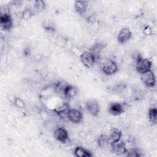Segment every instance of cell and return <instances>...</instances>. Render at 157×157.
I'll return each mask as SVG.
<instances>
[{
	"instance_id": "1",
	"label": "cell",
	"mask_w": 157,
	"mask_h": 157,
	"mask_svg": "<svg viewBox=\"0 0 157 157\" xmlns=\"http://www.w3.org/2000/svg\"><path fill=\"white\" fill-rule=\"evenodd\" d=\"M101 71L106 75H112L118 71V66L113 60L105 59L101 64Z\"/></svg>"
},
{
	"instance_id": "2",
	"label": "cell",
	"mask_w": 157,
	"mask_h": 157,
	"mask_svg": "<svg viewBox=\"0 0 157 157\" xmlns=\"http://www.w3.org/2000/svg\"><path fill=\"white\" fill-rule=\"evenodd\" d=\"M136 62V69L138 73L142 74L150 71L152 67V62L149 59L141 56Z\"/></svg>"
},
{
	"instance_id": "3",
	"label": "cell",
	"mask_w": 157,
	"mask_h": 157,
	"mask_svg": "<svg viewBox=\"0 0 157 157\" xmlns=\"http://www.w3.org/2000/svg\"><path fill=\"white\" fill-rule=\"evenodd\" d=\"M82 64L88 68L91 67L96 62L97 58L91 51H85L80 55Z\"/></svg>"
},
{
	"instance_id": "4",
	"label": "cell",
	"mask_w": 157,
	"mask_h": 157,
	"mask_svg": "<svg viewBox=\"0 0 157 157\" xmlns=\"http://www.w3.org/2000/svg\"><path fill=\"white\" fill-rule=\"evenodd\" d=\"M67 118L71 122L78 124L82 121L83 113L79 109L70 108L67 113Z\"/></svg>"
},
{
	"instance_id": "5",
	"label": "cell",
	"mask_w": 157,
	"mask_h": 157,
	"mask_svg": "<svg viewBox=\"0 0 157 157\" xmlns=\"http://www.w3.org/2000/svg\"><path fill=\"white\" fill-rule=\"evenodd\" d=\"M140 75L141 80L144 83V85L150 88H153L155 86L156 77L151 70L145 72Z\"/></svg>"
},
{
	"instance_id": "6",
	"label": "cell",
	"mask_w": 157,
	"mask_h": 157,
	"mask_svg": "<svg viewBox=\"0 0 157 157\" xmlns=\"http://www.w3.org/2000/svg\"><path fill=\"white\" fill-rule=\"evenodd\" d=\"M125 111V107L123 103L113 102L109 104L108 107V112L113 116H118Z\"/></svg>"
},
{
	"instance_id": "7",
	"label": "cell",
	"mask_w": 157,
	"mask_h": 157,
	"mask_svg": "<svg viewBox=\"0 0 157 157\" xmlns=\"http://www.w3.org/2000/svg\"><path fill=\"white\" fill-rule=\"evenodd\" d=\"M110 147L112 152L115 155L118 156L125 155L127 151V148L126 147L125 143L121 140L117 142L111 143Z\"/></svg>"
},
{
	"instance_id": "8",
	"label": "cell",
	"mask_w": 157,
	"mask_h": 157,
	"mask_svg": "<svg viewBox=\"0 0 157 157\" xmlns=\"http://www.w3.org/2000/svg\"><path fill=\"white\" fill-rule=\"evenodd\" d=\"M1 28L4 30H9L13 26V19L10 13H1L0 17Z\"/></svg>"
},
{
	"instance_id": "9",
	"label": "cell",
	"mask_w": 157,
	"mask_h": 157,
	"mask_svg": "<svg viewBox=\"0 0 157 157\" xmlns=\"http://www.w3.org/2000/svg\"><path fill=\"white\" fill-rule=\"evenodd\" d=\"M85 108L87 112L94 117L97 116L100 111L99 104L94 99L88 100L85 103Z\"/></svg>"
},
{
	"instance_id": "10",
	"label": "cell",
	"mask_w": 157,
	"mask_h": 157,
	"mask_svg": "<svg viewBox=\"0 0 157 157\" xmlns=\"http://www.w3.org/2000/svg\"><path fill=\"white\" fill-rule=\"evenodd\" d=\"M132 36L131 31L128 28H123L119 31L117 36V40L120 44H124L129 40Z\"/></svg>"
},
{
	"instance_id": "11",
	"label": "cell",
	"mask_w": 157,
	"mask_h": 157,
	"mask_svg": "<svg viewBox=\"0 0 157 157\" xmlns=\"http://www.w3.org/2000/svg\"><path fill=\"white\" fill-rule=\"evenodd\" d=\"M53 136L56 140L61 143L66 142L69 138L68 132L67 130L63 127H58L56 128L54 131Z\"/></svg>"
},
{
	"instance_id": "12",
	"label": "cell",
	"mask_w": 157,
	"mask_h": 157,
	"mask_svg": "<svg viewBox=\"0 0 157 157\" xmlns=\"http://www.w3.org/2000/svg\"><path fill=\"white\" fill-rule=\"evenodd\" d=\"M88 7V2L85 1H76L74 3V9L80 15H84Z\"/></svg>"
},
{
	"instance_id": "13",
	"label": "cell",
	"mask_w": 157,
	"mask_h": 157,
	"mask_svg": "<svg viewBox=\"0 0 157 157\" xmlns=\"http://www.w3.org/2000/svg\"><path fill=\"white\" fill-rule=\"evenodd\" d=\"M108 136H109L110 144L113 142H117L121 140L122 137V132L119 129L116 128H113L110 129L109 135Z\"/></svg>"
},
{
	"instance_id": "14",
	"label": "cell",
	"mask_w": 157,
	"mask_h": 157,
	"mask_svg": "<svg viewBox=\"0 0 157 157\" xmlns=\"http://www.w3.org/2000/svg\"><path fill=\"white\" fill-rule=\"evenodd\" d=\"M74 154L77 157H91L93 156L91 151L80 146L75 147L74 150Z\"/></svg>"
},
{
	"instance_id": "15",
	"label": "cell",
	"mask_w": 157,
	"mask_h": 157,
	"mask_svg": "<svg viewBox=\"0 0 157 157\" xmlns=\"http://www.w3.org/2000/svg\"><path fill=\"white\" fill-rule=\"evenodd\" d=\"M98 145L102 148L107 147L110 145V142L109 136L106 134H101L97 139Z\"/></svg>"
},
{
	"instance_id": "16",
	"label": "cell",
	"mask_w": 157,
	"mask_h": 157,
	"mask_svg": "<svg viewBox=\"0 0 157 157\" xmlns=\"http://www.w3.org/2000/svg\"><path fill=\"white\" fill-rule=\"evenodd\" d=\"M70 105L68 103L64 102L61 105H59L58 107H56L53 109V111L58 114V115H65L67 117V112L69 111L70 109Z\"/></svg>"
},
{
	"instance_id": "17",
	"label": "cell",
	"mask_w": 157,
	"mask_h": 157,
	"mask_svg": "<svg viewBox=\"0 0 157 157\" xmlns=\"http://www.w3.org/2000/svg\"><path fill=\"white\" fill-rule=\"evenodd\" d=\"M77 93V88L75 86L69 84L66 88L63 93V96L67 99H72L76 96Z\"/></svg>"
},
{
	"instance_id": "18",
	"label": "cell",
	"mask_w": 157,
	"mask_h": 157,
	"mask_svg": "<svg viewBox=\"0 0 157 157\" xmlns=\"http://www.w3.org/2000/svg\"><path fill=\"white\" fill-rule=\"evenodd\" d=\"M69 85V84L64 80L58 81L55 85V86H54L55 87V90L58 94L63 95V93H64L66 88H67V86Z\"/></svg>"
},
{
	"instance_id": "19",
	"label": "cell",
	"mask_w": 157,
	"mask_h": 157,
	"mask_svg": "<svg viewBox=\"0 0 157 157\" xmlns=\"http://www.w3.org/2000/svg\"><path fill=\"white\" fill-rule=\"evenodd\" d=\"M148 120L151 124H156L157 123V109L155 107H151L148 111Z\"/></svg>"
},
{
	"instance_id": "20",
	"label": "cell",
	"mask_w": 157,
	"mask_h": 157,
	"mask_svg": "<svg viewBox=\"0 0 157 157\" xmlns=\"http://www.w3.org/2000/svg\"><path fill=\"white\" fill-rule=\"evenodd\" d=\"M102 49V45L99 43H96L94 44L90 49V51H91L96 56L97 58V60L99 58L100 53Z\"/></svg>"
},
{
	"instance_id": "21",
	"label": "cell",
	"mask_w": 157,
	"mask_h": 157,
	"mask_svg": "<svg viewBox=\"0 0 157 157\" xmlns=\"http://www.w3.org/2000/svg\"><path fill=\"white\" fill-rule=\"evenodd\" d=\"M34 13L33 10L29 8V7H27L25 8L24 9V10L21 13V17L24 20H29V18H31L32 17V16L33 15Z\"/></svg>"
},
{
	"instance_id": "22",
	"label": "cell",
	"mask_w": 157,
	"mask_h": 157,
	"mask_svg": "<svg viewBox=\"0 0 157 157\" xmlns=\"http://www.w3.org/2000/svg\"><path fill=\"white\" fill-rule=\"evenodd\" d=\"M126 156H141L140 153L139 151V150L137 148H131V149H127V151L125 153Z\"/></svg>"
},
{
	"instance_id": "23",
	"label": "cell",
	"mask_w": 157,
	"mask_h": 157,
	"mask_svg": "<svg viewBox=\"0 0 157 157\" xmlns=\"http://www.w3.org/2000/svg\"><path fill=\"white\" fill-rule=\"evenodd\" d=\"M45 7V2L41 0H37L34 1V8L37 11H42Z\"/></svg>"
},
{
	"instance_id": "24",
	"label": "cell",
	"mask_w": 157,
	"mask_h": 157,
	"mask_svg": "<svg viewBox=\"0 0 157 157\" xmlns=\"http://www.w3.org/2000/svg\"><path fill=\"white\" fill-rule=\"evenodd\" d=\"M14 103L17 107H20V108H23L25 105L23 101L21 99H20V98H17V97L14 99Z\"/></svg>"
},
{
	"instance_id": "25",
	"label": "cell",
	"mask_w": 157,
	"mask_h": 157,
	"mask_svg": "<svg viewBox=\"0 0 157 157\" xmlns=\"http://www.w3.org/2000/svg\"><path fill=\"white\" fill-rule=\"evenodd\" d=\"M44 27L45 29L47 31H55V28L53 25L51 24L50 23H46L44 24Z\"/></svg>"
},
{
	"instance_id": "26",
	"label": "cell",
	"mask_w": 157,
	"mask_h": 157,
	"mask_svg": "<svg viewBox=\"0 0 157 157\" xmlns=\"http://www.w3.org/2000/svg\"><path fill=\"white\" fill-rule=\"evenodd\" d=\"M132 58L134 59V60L135 61H136L139 58H140L141 56H142L141 55V54L137 52V51H134L133 53H132Z\"/></svg>"
},
{
	"instance_id": "27",
	"label": "cell",
	"mask_w": 157,
	"mask_h": 157,
	"mask_svg": "<svg viewBox=\"0 0 157 157\" xmlns=\"http://www.w3.org/2000/svg\"><path fill=\"white\" fill-rule=\"evenodd\" d=\"M144 33L145 34H147V35L150 34L151 33V28H150V26H147L144 28Z\"/></svg>"
}]
</instances>
